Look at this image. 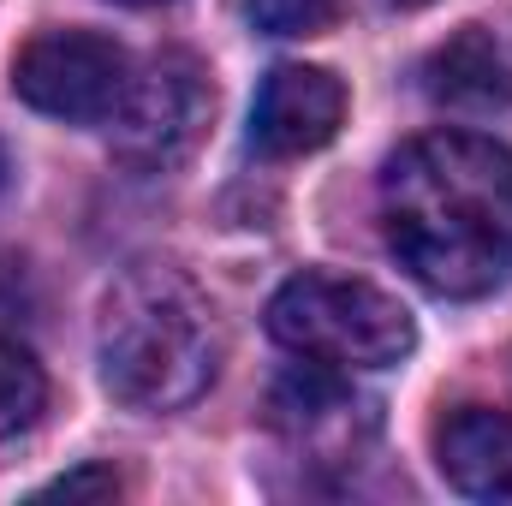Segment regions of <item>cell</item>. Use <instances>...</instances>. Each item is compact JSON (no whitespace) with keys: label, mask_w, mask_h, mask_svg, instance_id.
I'll return each instance as SVG.
<instances>
[{"label":"cell","mask_w":512,"mask_h":506,"mask_svg":"<svg viewBox=\"0 0 512 506\" xmlns=\"http://www.w3.org/2000/svg\"><path fill=\"white\" fill-rule=\"evenodd\" d=\"M262 36H322L340 18V0H245Z\"/></svg>","instance_id":"11"},{"label":"cell","mask_w":512,"mask_h":506,"mask_svg":"<svg viewBox=\"0 0 512 506\" xmlns=\"http://www.w3.org/2000/svg\"><path fill=\"white\" fill-rule=\"evenodd\" d=\"M131 84V60L114 36L96 30H36L12 54V90L48 120L66 126H102L114 120Z\"/></svg>","instance_id":"6"},{"label":"cell","mask_w":512,"mask_h":506,"mask_svg":"<svg viewBox=\"0 0 512 506\" xmlns=\"http://www.w3.org/2000/svg\"><path fill=\"white\" fill-rule=\"evenodd\" d=\"M423 96L453 114H495L512 102V72L501 42L483 24H465L423 60Z\"/></svg>","instance_id":"9"},{"label":"cell","mask_w":512,"mask_h":506,"mask_svg":"<svg viewBox=\"0 0 512 506\" xmlns=\"http://www.w3.org/2000/svg\"><path fill=\"white\" fill-rule=\"evenodd\" d=\"M382 233L435 298H489L512 274V149L483 131H423L382 173Z\"/></svg>","instance_id":"1"},{"label":"cell","mask_w":512,"mask_h":506,"mask_svg":"<svg viewBox=\"0 0 512 506\" xmlns=\"http://www.w3.org/2000/svg\"><path fill=\"white\" fill-rule=\"evenodd\" d=\"M42 495H54V501H114V495H126V483H120L114 465H84V471H66L60 483H48Z\"/></svg>","instance_id":"12"},{"label":"cell","mask_w":512,"mask_h":506,"mask_svg":"<svg viewBox=\"0 0 512 506\" xmlns=\"http://www.w3.org/2000/svg\"><path fill=\"white\" fill-rule=\"evenodd\" d=\"M393 6H429V0H393Z\"/></svg>","instance_id":"14"},{"label":"cell","mask_w":512,"mask_h":506,"mask_svg":"<svg viewBox=\"0 0 512 506\" xmlns=\"http://www.w3.org/2000/svg\"><path fill=\"white\" fill-rule=\"evenodd\" d=\"M268 334L286 352L340 370H387L417 346L411 310L393 292L346 274H292L268 298Z\"/></svg>","instance_id":"3"},{"label":"cell","mask_w":512,"mask_h":506,"mask_svg":"<svg viewBox=\"0 0 512 506\" xmlns=\"http://www.w3.org/2000/svg\"><path fill=\"white\" fill-rule=\"evenodd\" d=\"M102 381L131 411H179L209 393L221 370V328L215 304L197 280L167 262H143L114 280L102 298Z\"/></svg>","instance_id":"2"},{"label":"cell","mask_w":512,"mask_h":506,"mask_svg":"<svg viewBox=\"0 0 512 506\" xmlns=\"http://www.w3.org/2000/svg\"><path fill=\"white\" fill-rule=\"evenodd\" d=\"M268 429L304 471H358L382 441V399L364 393L352 370L304 358L268 387Z\"/></svg>","instance_id":"4"},{"label":"cell","mask_w":512,"mask_h":506,"mask_svg":"<svg viewBox=\"0 0 512 506\" xmlns=\"http://www.w3.org/2000/svg\"><path fill=\"white\" fill-rule=\"evenodd\" d=\"M340 120H346V84L328 66L286 60L256 90L251 143H256V155H268V161H292V155H310V149L334 143Z\"/></svg>","instance_id":"7"},{"label":"cell","mask_w":512,"mask_h":506,"mask_svg":"<svg viewBox=\"0 0 512 506\" xmlns=\"http://www.w3.org/2000/svg\"><path fill=\"white\" fill-rule=\"evenodd\" d=\"M12 185V155H6V143H0V191Z\"/></svg>","instance_id":"13"},{"label":"cell","mask_w":512,"mask_h":506,"mask_svg":"<svg viewBox=\"0 0 512 506\" xmlns=\"http://www.w3.org/2000/svg\"><path fill=\"white\" fill-rule=\"evenodd\" d=\"M215 120V84L185 48H161L131 72L114 108V155L131 173H173Z\"/></svg>","instance_id":"5"},{"label":"cell","mask_w":512,"mask_h":506,"mask_svg":"<svg viewBox=\"0 0 512 506\" xmlns=\"http://www.w3.org/2000/svg\"><path fill=\"white\" fill-rule=\"evenodd\" d=\"M441 477L471 501H512V411L459 405L435 429Z\"/></svg>","instance_id":"8"},{"label":"cell","mask_w":512,"mask_h":506,"mask_svg":"<svg viewBox=\"0 0 512 506\" xmlns=\"http://www.w3.org/2000/svg\"><path fill=\"white\" fill-rule=\"evenodd\" d=\"M126 6H149V0H126Z\"/></svg>","instance_id":"15"},{"label":"cell","mask_w":512,"mask_h":506,"mask_svg":"<svg viewBox=\"0 0 512 506\" xmlns=\"http://www.w3.org/2000/svg\"><path fill=\"white\" fill-rule=\"evenodd\" d=\"M42 405H48V376H42V364H36L12 334H0V441L24 435V429L42 417Z\"/></svg>","instance_id":"10"}]
</instances>
